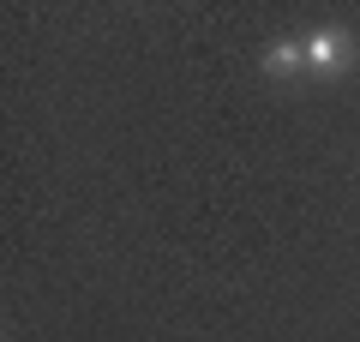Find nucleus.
Masks as SVG:
<instances>
[{"label": "nucleus", "instance_id": "obj_1", "mask_svg": "<svg viewBox=\"0 0 360 342\" xmlns=\"http://www.w3.org/2000/svg\"><path fill=\"white\" fill-rule=\"evenodd\" d=\"M307 66H319V72H342V66H354V42H348L342 30H312V37H307Z\"/></svg>", "mask_w": 360, "mask_h": 342}, {"label": "nucleus", "instance_id": "obj_2", "mask_svg": "<svg viewBox=\"0 0 360 342\" xmlns=\"http://www.w3.org/2000/svg\"><path fill=\"white\" fill-rule=\"evenodd\" d=\"M300 66H307V42H270L264 49V72H300Z\"/></svg>", "mask_w": 360, "mask_h": 342}]
</instances>
